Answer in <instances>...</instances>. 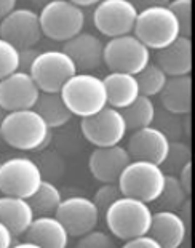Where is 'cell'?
Segmentation results:
<instances>
[{
  "label": "cell",
  "mask_w": 195,
  "mask_h": 248,
  "mask_svg": "<svg viewBox=\"0 0 195 248\" xmlns=\"http://www.w3.org/2000/svg\"><path fill=\"white\" fill-rule=\"evenodd\" d=\"M2 140L13 149L30 152L48 144L51 128L34 108L12 110L0 122Z\"/></svg>",
  "instance_id": "obj_1"
},
{
  "label": "cell",
  "mask_w": 195,
  "mask_h": 248,
  "mask_svg": "<svg viewBox=\"0 0 195 248\" xmlns=\"http://www.w3.org/2000/svg\"><path fill=\"white\" fill-rule=\"evenodd\" d=\"M61 98L72 115L88 117L107 106V90L101 77L77 72L61 88Z\"/></svg>",
  "instance_id": "obj_2"
},
{
  "label": "cell",
  "mask_w": 195,
  "mask_h": 248,
  "mask_svg": "<svg viewBox=\"0 0 195 248\" xmlns=\"http://www.w3.org/2000/svg\"><path fill=\"white\" fill-rule=\"evenodd\" d=\"M104 216L110 234L120 240H128L135 235L149 232L152 210L147 202L122 195L109 205Z\"/></svg>",
  "instance_id": "obj_3"
},
{
  "label": "cell",
  "mask_w": 195,
  "mask_h": 248,
  "mask_svg": "<svg viewBox=\"0 0 195 248\" xmlns=\"http://www.w3.org/2000/svg\"><path fill=\"white\" fill-rule=\"evenodd\" d=\"M133 32L149 50H162L173 44L179 35V24L166 7H149L139 10Z\"/></svg>",
  "instance_id": "obj_4"
},
{
  "label": "cell",
  "mask_w": 195,
  "mask_h": 248,
  "mask_svg": "<svg viewBox=\"0 0 195 248\" xmlns=\"http://www.w3.org/2000/svg\"><path fill=\"white\" fill-rule=\"evenodd\" d=\"M117 184L123 195L152 203L162 194L163 184H165V171L162 165L157 163L131 159V162L123 168Z\"/></svg>",
  "instance_id": "obj_5"
},
{
  "label": "cell",
  "mask_w": 195,
  "mask_h": 248,
  "mask_svg": "<svg viewBox=\"0 0 195 248\" xmlns=\"http://www.w3.org/2000/svg\"><path fill=\"white\" fill-rule=\"evenodd\" d=\"M42 32L55 42H66L83 31L85 13L71 0H53L40 8Z\"/></svg>",
  "instance_id": "obj_6"
},
{
  "label": "cell",
  "mask_w": 195,
  "mask_h": 248,
  "mask_svg": "<svg viewBox=\"0 0 195 248\" xmlns=\"http://www.w3.org/2000/svg\"><path fill=\"white\" fill-rule=\"evenodd\" d=\"M103 60L109 71L136 76L150 62V50L135 34L110 37L104 45Z\"/></svg>",
  "instance_id": "obj_7"
},
{
  "label": "cell",
  "mask_w": 195,
  "mask_h": 248,
  "mask_svg": "<svg viewBox=\"0 0 195 248\" xmlns=\"http://www.w3.org/2000/svg\"><path fill=\"white\" fill-rule=\"evenodd\" d=\"M77 72L75 62L62 50L39 51L29 67V74L40 92L46 93H60L62 85Z\"/></svg>",
  "instance_id": "obj_8"
},
{
  "label": "cell",
  "mask_w": 195,
  "mask_h": 248,
  "mask_svg": "<svg viewBox=\"0 0 195 248\" xmlns=\"http://www.w3.org/2000/svg\"><path fill=\"white\" fill-rule=\"evenodd\" d=\"M44 181L37 163L29 157H12L0 163V192L29 199Z\"/></svg>",
  "instance_id": "obj_9"
},
{
  "label": "cell",
  "mask_w": 195,
  "mask_h": 248,
  "mask_svg": "<svg viewBox=\"0 0 195 248\" xmlns=\"http://www.w3.org/2000/svg\"><path fill=\"white\" fill-rule=\"evenodd\" d=\"M80 130L83 138L94 147L120 144L128 131L120 109L109 104L96 114L80 119Z\"/></svg>",
  "instance_id": "obj_10"
},
{
  "label": "cell",
  "mask_w": 195,
  "mask_h": 248,
  "mask_svg": "<svg viewBox=\"0 0 195 248\" xmlns=\"http://www.w3.org/2000/svg\"><path fill=\"white\" fill-rule=\"evenodd\" d=\"M138 12L131 0H101L93 12V24L109 39L131 34Z\"/></svg>",
  "instance_id": "obj_11"
},
{
  "label": "cell",
  "mask_w": 195,
  "mask_h": 248,
  "mask_svg": "<svg viewBox=\"0 0 195 248\" xmlns=\"http://www.w3.org/2000/svg\"><path fill=\"white\" fill-rule=\"evenodd\" d=\"M0 37L18 50L34 48L44 37L39 13L30 8H15L0 23Z\"/></svg>",
  "instance_id": "obj_12"
},
{
  "label": "cell",
  "mask_w": 195,
  "mask_h": 248,
  "mask_svg": "<svg viewBox=\"0 0 195 248\" xmlns=\"http://www.w3.org/2000/svg\"><path fill=\"white\" fill-rule=\"evenodd\" d=\"M99 208L93 199L83 195H72L58 205L55 216L64 224L69 237H80L94 229L99 223Z\"/></svg>",
  "instance_id": "obj_13"
},
{
  "label": "cell",
  "mask_w": 195,
  "mask_h": 248,
  "mask_svg": "<svg viewBox=\"0 0 195 248\" xmlns=\"http://www.w3.org/2000/svg\"><path fill=\"white\" fill-rule=\"evenodd\" d=\"M40 88L28 71L18 69L0 80V106L5 112L35 106Z\"/></svg>",
  "instance_id": "obj_14"
},
{
  "label": "cell",
  "mask_w": 195,
  "mask_h": 248,
  "mask_svg": "<svg viewBox=\"0 0 195 248\" xmlns=\"http://www.w3.org/2000/svg\"><path fill=\"white\" fill-rule=\"evenodd\" d=\"M168 149H170V138L165 135V131L152 125L135 130L126 146L131 159L147 160L157 165L165 162Z\"/></svg>",
  "instance_id": "obj_15"
},
{
  "label": "cell",
  "mask_w": 195,
  "mask_h": 248,
  "mask_svg": "<svg viewBox=\"0 0 195 248\" xmlns=\"http://www.w3.org/2000/svg\"><path fill=\"white\" fill-rule=\"evenodd\" d=\"M131 162V155L122 144L96 147L88 159V168L99 183H117L123 168Z\"/></svg>",
  "instance_id": "obj_16"
},
{
  "label": "cell",
  "mask_w": 195,
  "mask_h": 248,
  "mask_svg": "<svg viewBox=\"0 0 195 248\" xmlns=\"http://www.w3.org/2000/svg\"><path fill=\"white\" fill-rule=\"evenodd\" d=\"M62 51L71 56V60L75 62L77 71L88 72L98 69L104 62V44L99 37L91 32H78L72 39L66 40L62 45Z\"/></svg>",
  "instance_id": "obj_17"
},
{
  "label": "cell",
  "mask_w": 195,
  "mask_h": 248,
  "mask_svg": "<svg viewBox=\"0 0 195 248\" xmlns=\"http://www.w3.org/2000/svg\"><path fill=\"white\" fill-rule=\"evenodd\" d=\"M189 228L181 215L173 210H159L152 213L149 234L155 237L162 248H179L186 242Z\"/></svg>",
  "instance_id": "obj_18"
},
{
  "label": "cell",
  "mask_w": 195,
  "mask_h": 248,
  "mask_svg": "<svg viewBox=\"0 0 195 248\" xmlns=\"http://www.w3.org/2000/svg\"><path fill=\"white\" fill-rule=\"evenodd\" d=\"M26 240H30L39 248H66L69 245V232L56 216L39 215L24 232Z\"/></svg>",
  "instance_id": "obj_19"
},
{
  "label": "cell",
  "mask_w": 195,
  "mask_h": 248,
  "mask_svg": "<svg viewBox=\"0 0 195 248\" xmlns=\"http://www.w3.org/2000/svg\"><path fill=\"white\" fill-rule=\"evenodd\" d=\"M155 62L168 77L187 76L192 71V42L191 37L179 35L178 39L162 50H157Z\"/></svg>",
  "instance_id": "obj_20"
},
{
  "label": "cell",
  "mask_w": 195,
  "mask_h": 248,
  "mask_svg": "<svg viewBox=\"0 0 195 248\" xmlns=\"http://www.w3.org/2000/svg\"><path fill=\"white\" fill-rule=\"evenodd\" d=\"M160 101L168 112L176 115H187L192 109V78L187 76L168 77L162 88Z\"/></svg>",
  "instance_id": "obj_21"
},
{
  "label": "cell",
  "mask_w": 195,
  "mask_h": 248,
  "mask_svg": "<svg viewBox=\"0 0 195 248\" xmlns=\"http://www.w3.org/2000/svg\"><path fill=\"white\" fill-rule=\"evenodd\" d=\"M34 218L35 213L28 199L7 194L0 197V221L8 226L15 237L24 235Z\"/></svg>",
  "instance_id": "obj_22"
},
{
  "label": "cell",
  "mask_w": 195,
  "mask_h": 248,
  "mask_svg": "<svg viewBox=\"0 0 195 248\" xmlns=\"http://www.w3.org/2000/svg\"><path fill=\"white\" fill-rule=\"evenodd\" d=\"M103 80L107 90V104L112 108L123 109L141 94L138 80L133 74L110 71Z\"/></svg>",
  "instance_id": "obj_23"
},
{
  "label": "cell",
  "mask_w": 195,
  "mask_h": 248,
  "mask_svg": "<svg viewBox=\"0 0 195 248\" xmlns=\"http://www.w3.org/2000/svg\"><path fill=\"white\" fill-rule=\"evenodd\" d=\"M34 109L45 119V122L48 124L51 130L61 128L66 124H69V120L74 117L60 93L40 92V96L37 99Z\"/></svg>",
  "instance_id": "obj_24"
},
{
  "label": "cell",
  "mask_w": 195,
  "mask_h": 248,
  "mask_svg": "<svg viewBox=\"0 0 195 248\" xmlns=\"http://www.w3.org/2000/svg\"><path fill=\"white\" fill-rule=\"evenodd\" d=\"M122 112L126 128L128 130H139L144 126L152 125L155 119V106L152 103V99L144 94H139L133 103L128 104L126 108L120 109Z\"/></svg>",
  "instance_id": "obj_25"
},
{
  "label": "cell",
  "mask_w": 195,
  "mask_h": 248,
  "mask_svg": "<svg viewBox=\"0 0 195 248\" xmlns=\"http://www.w3.org/2000/svg\"><path fill=\"white\" fill-rule=\"evenodd\" d=\"M32 207L35 216L39 215H51L56 212L58 205L61 203V191L60 187L51 181H42L39 189L28 199Z\"/></svg>",
  "instance_id": "obj_26"
},
{
  "label": "cell",
  "mask_w": 195,
  "mask_h": 248,
  "mask_svg": "<svg viewBox=\"0 0 195 248\" xmlns=\"http://www.w3.org/2000/svg\"><path fill=\"white\" fill-rule=\"evenodd\" d=\"M189 195L184 187L181 186L179 179L176 175H171V173H165V184H163L162 194L159 195V199L155 200L159 203L160 210H173V212H178L181 208V205L186 202V199H189Z\"/></svg>",
  "instance_id": "obj_27"
},
{
  "label": "cell",
  "mask_w": 195,
  "mask_h": 248,
  "mask_svg": "<svg viewBox=\"0 0 195 248\" xmlns=\"http://www.w3.org/2000/svg\"><path fill=\"white\" fill-rule=\"evenodd\" d=\"M168 76L163 72L162 67L157 62H149L141 72L136 74V80H138L139 93L144 96H155L162 92L165 87Z\"/></svg>",
  "instance_id": "obj_28"
},
{
  "label": "cell",
  "mask_w": 195,
  "mask_h": 248,
  "mask_svg": "<svg viewBox=\"0 0 195 248\" xmlns=\"http://www.w3.org/2000/svg\"><path fill=\"white\" fill-rule=\"evenodd\" d=\"M192 159V151L191 146L184 141H170V149H168V155L165 162L162 165H165L168 173L171 175H176L179 170L182 168V165Z\"/></svg>",
  "instance_id": "obj_29"
},
{
  "label": "cell",
  "mask_w": 195,
  "mask_h": 248,
  "mask_svg": "<svg viewBox=\"0 0 195 248\" xmlns=\"http://www.w3.org/2000/svg\"><path fill=\"white\" fill-rule=\"evenodd\" d=\"M168 8L178 19L181 35H192V0H170Z\"/></svg>",
  "instance_id": "obj_30"
},
{
  "label": "cell",
  "mask_w": 195,
  "mask_h": 248,
  "mask_svg": "<svg viewBox=\"0 0 195 248\" xmlns=\"http://www.w3.org/2000/svg\"><path fill=\"white\" fill-rule=\"evenodd\" d=\"M19 69V50L0 37V80Z\"/></svg>",
  "instance_id": "obj_31"
},
{
  "label": "cell",
  "mask_w": 195,
  "mask_h": 248,
  "mask_svg": "<svg viewBox=\"0 0 195 248\" xmlns=\"http://www.w3.org/2000/svg\"><path fill=\"white\" fill-rule=\"evenodd\" d=\"M75 247L78 248H112L115 247V239L104 231H96V228L88 231L87 234L77 237Z\"/></svg>",
  "instance_id": "obj_32"
},
{
  "label": "cell",
  "mask_w": 195,
  "mask_h": 248,
  "mask_svg": "<svg viewBox=\"0 0 195 248\" xmlns=\"http://www.w3.org/2000/svg\"><path fill=\"white\" fill-rule=\"evenodd\" d=\"M122 191H120L117 183H103V186L94 192L93 202L96 203L99 212H106V208L110 203H114L119 197H122Z\"/></svg>",
  "instance_id": "obj_33"
},
{
  "label": "cell",
  "mask_w": 195,
  "mask_h": 248,
  "mask_svg": "<svg viewBox=\"0 0 195 248\" xmlns=\"http://www.w3.org/2000/svg\"><path fill=\"white\" fill-rule=\"evenodd\" d=\"M123 248H162V247L157 242L155 237H152L149 232H146V234L135 235L131 239L125 240Z\"/></svg>",
  "instance_id": "obj_34"
},
{
  "label": "cell",
  "mask_w": 195,
  "mask_h": 248,
  "mask_svg": "<svg viewBox=\"0 0 195 248\" xmlns=\"http://www.w3.org/2000/svg\"><path fill=\"white\" fill-rule=\"evenodd\" d=\"M178 179L181 183V186L184 187L189 195L192 194V160H189L186 165H182V168L178 173Z\"/></svg>",
  "instance_id": "obj_35"
},
{
  "label": "cell",
  "mask_w": 195,
  "mask_h": 248,
  "mask_svg": "<svg viewBox=\"0 0 195 248\" xmlns=\"http://www.w3.org/2000/svg\"><path fill=\"white\" fill-rule=\"evenodd\" d=\"M37 55H39V51L35 50V46L34 48L19 50V69L29 72V67H30V64H32V61L35 60Z\"/></svg>",
  "instance_id": "obj_36"
},
{
  "label": "cell",
  "mask_w": 195,
  "mask_h": 248,
  "mask_svg": "<svg viewBox=\"0 0 195 248\" xmlns=\"http://www.w3.org/2000/svg\"><path fill=\"white\" fill-rule=\"evenodd\" d=\"M15 244V235L3 221H0V248H10Z\"/></svg>",
  "instance_id": "obj_37"
},
{
  "label": "cell",
  "mask_w": 195,
  "mask_h": 248,
  "mask_svg": "<svg viewBox=\"0 0 195 248\" xmlns=\"http://www.w3.org/2000/svg\"><path fill=\"white\" fill-rule=\"evenodd\" d=\"M138 10H144L149 7H166L170 0H131Z\"/></svg>",
  "instance_id": "obj_38"
},
{
  "label": "cell",
  "mask_w": 195,
  "mask_h": 248,
  "mask_svg": "<svg viewBox=\"0 0 195 248\" xmlns=\"http://www.w3.org/2000/svg\"><path fill=\"white\" fill-rule=\"evenodd\" d=\"M18 0H0V19H3L12 10L16 8Z\"/></svg>",
  "instance_id": "obj_39"
},
{
  "label": "cell",
  "mask_w": 195,
  "mask_h": 248,
  "mask_svg": "<svg viewBox=\"0 0 195 248\" xmlns=\"http://www.w3.org/2000/svg\"><path fill=\"white\" fill-rule=\"evenodd\" d=\"M71 2L83 8V7H91V5H96V3L101 2V0H71Z\"/></svg>",
  "instance_id": "obj_40"
},
{
  "label": "cell",
  "mask_w": 195,
  "mask_h": 248,
  "mask_svg": "<svg viewBox=\"0 0 195 248\" xmlns=\"http://www.w3.org/2000/svg\"><path fill=\"white\" fill-rule=\"evenodd\" d=\"M13 247H16V248H39L34 244V242H30V240L18 242V244H13Z\"/></svg>",
  "instance_id": "obj_41"
},
{
  "label": "cell",
  "mask_w": 195,
  "mask_h": 248,
  "mask_svg": "<svg viewBox=\"0 0 195 248\" xmlns=\"http://www.w3.org/2000/svg\"><path fill=\"white\" fill-rule=\"evenodd\" d=\"M30 2H32L34 5H37V7H45L46 3H50V2H53V0H30Z\"/></svg>",
  "instance_id": "obj_42"
},
{
  "label": "cell",
  "mask_w": 195,
  "mask_h": 248,
  "mask_svg": "<svg viewBox=\"0 0 195 248\" xmlns=\"http://www.w3.org/2000/svg\"><path fill=\"white\" fill-rule=\"evenodd\" d=\"M5 114H7V112H5V109H3L2 106H0V122H2V120H3V117H5Z\"/></svg>",
  "instance_id": "obj_43"
},
{
  "label": "cell",
  "mask_w": 195,
  "mask_h": 248,
  "mask_svg": "<svg viewBox=\"0 0 195 248\" xmlns=\"http://www.w3.org/2000/svg\"><path fill=\"white\" fill-rule=\"evenodd\" d=\"M0 141H2V135H0Z\"/></svg>",
  "instance_id": "obj_44"
},
{
  "label": "cell",
  "mask_w": 195,
  "mask_h": 248,
  "mask_svg": "<svg viewBox=\"0 0 195 248\" xmlns=\"http://www.w3.org/2000/svg\"><path fill=\"white\" fill-rule=\"evenodd\" d=\"M0 163H2V162H0Z\"/></svg>",
  "instance_id": "obj_45"
}]
</instances>
